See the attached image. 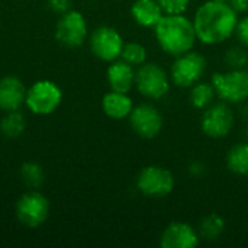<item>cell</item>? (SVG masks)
I'll list each match as a JSON object with an SVG mask.
<instances>
[{
    "label": "cell",
    "instance_id": "52a82bcc",
    "mask_svg": "<svg viewBox=\"0 0 248 248\" xmlns=\"http://www.w3.org/2000/svg\"><path fill=\"white\" fill-rule=\"evenodd\" d=\"M205 70H206V58L199 52L189 51L176 57V61L173 62L170 70V76L176 86L186 89L201 81Z\"/></svg>",
    "mask_w": 248,
    "mask_h": 248
},
{
    "label": "cell",
    "instance_id": "ac0fdd59",
    "mask_svg": "<svg viewBox=\"0 0 248 248\" xmlns=\"http://www.w3.org/2000/svg\"><path fill=\"white\" fill-rule=\"evenodd\" d=\"M227 167L231 173L248 176V144L241 142L234 145L227 154Z\"/></svg>",
    "mask_w": 248,
    "mask_h": 248
},
{
    "label": "cell",
    "instance_id": "d6986e66",
    "mask_svg": "<svg viewBox=\"0 0 248 248\" xmlns=\"http://www.w3.org/2000/svg\"><path fill=\"white\" fill-rule=\"evenodd\" d=\"M224 231H225V219L219 214H209L201 219L198 234L203 240L215 241L222 235Z\"/></svg>",
    "mask_w": 248,
    "mask_h": 248
},
{
    "label": "cell",
    "instance_id": "9a60e30c",
    "mask_svg": "<svg viewBox=\"0 0 248 248\" xmlns=\"http://www.w3.org/2000/svg\"><path fill=\"white\" fill-rule=\"evenodd\" d=\"M108 83L112 90L128 93L135 84V71L131 64L124 60H115L108 67Z\"/></svg>",
    "mask_w": 248,
    "mask_h": 248
},
{
    "label": "cell",
    "instance_id": "30bf717a",
    "mask_svg": "<svg viewBox=\"0 0 248 248\" xmlns=\"http://www.w3.org/2000/svg\"><path fill=\"white\" fill-rule=\"evenodd\" d=\"M89 44L93 55L106 62L118 60L124 48V39L121 33L112 26L96 28L90 35Z\"/></svg>",
    "mask_w": 248,
    "mask_h": 248
},
{
    "label": "cell",
    "instance_id": "603a6c76",
    "mask_svg": "<svg viewBox=\"0 0 248 248\" xmlns=\"http://www.w3.org/2000/svg\"><path fill=\"white\" fill-rule=\"evenodd\" d=\"M20 174H22V180L25 182V185L29 186L31 189L39 187L44 183V179H45L42 167L38 163H33V161L25 163L22 166Z\"/></svg>",
    "mask_w": 248,
    "mask_h": 248
},
{
    "label": "cell",
    "instance_id": "7c38bea8",
    "mask_svg": "<svg viewBox=\"0 0 248 248\" xmlns=\"http://www.w3.org/2000/svg\"><path fill=\"white\" fill-rule=\"evenodd\" d=\"M128 118L134 132L144 140L158 137L163 129V116L151 103H141L135 106Z\"/></svg>",
    "mask_w": 248,
    "mask_h": 248
},
{
    "label": "cell",
    "instance_id": "484cf974",
    "mask_svg": "<svg viewBox=\"0 0 248 248\" xmlns=\"http://www.w3.org/2000/svg\"><path fill=\"white\" fill-rule=\"evenodd\" d=\"M234 35L237 36L240 44L248 49V16L243 17V19H238V23H237Z\"/></svg>",
    "mask_w": 248,
    "mask_h": 248
},
{
    "label": "cell",
    "instance_id": "5bb4252c",
    "mask_svg": "<svg viewBox=\"0 0 248 248\" xmlns=\"http://www.w3.org/2000/svg\"><path fill=\"white\" fill-rule=\"evenodd\" d=\"M26 87L23 81L15 76H4L0 78V110L15 112L25 105Z\"/></svg>",
    "mask_w": 248,
    "mask_h": 248
},
{
    "label": "cell",
    "instance_id": "4fadbf2b",
    "mask_svg": "<svg viewBox=\"0 0 248 248\" xmlns=\"http://www.w3.org/2000/svg\"><path fill=\"white\" fill-rule=\"evenodd\" d=\"M198 231L187 222L174 221L170 222L160 237V246L163 248H195L199 244Z\"/></svg>",
    "mask_w": 248,
    "mask_h": 248
},
{
    "label": "cell",
    "instance_id": "f1b7e54d",
    "mask_svg": "<svg viewBox=\"0 0 248 248\" xmlns=\"http://www.w3.org/2000/svg\"><path fill=\"white\" fill-rule=\"evenodd\" d=\"M217 1H227V3H230V0H217Z\"/></svg>",
    "mask_w": 248,
    "mask_h": 248
},
{
    "label": "cell",
    "instance_id": "7402d4cb",
    "mask_svg": "<svg viewBox=\"0 0 248 248\" xmlns=\"http://www.w3.org/2000/svg\"><path fill=\"white\" fill-rule=\"evenodd\" d=\"M121 58L132 67H140L147 61V48L138 42H126L124 44Z\"/></svg>",
    "mask_w": 248,
    "mask_h": 248
},
{
    "label": "cell",
    "instance_id": "7a4b0ae2",
    "mask_svg": "<svg viewBox=\"0 0 248 248\" xmlns=\"http://www.w3.org/2000/svg\"><path fill=\"white\" fill-rule=\"evenodd\" d=\"M154 31L161 49L174 57L192 51L198 39L193 20L183 15H164Z\"/></svg>",
    "mask_w": 248,
    "mask_h": 248
},
{
    "label": "cell",
    "instance_id": "ffe728a7",
    "mask_svg": "<svg viewBox=\"0 0 248 248\" xmlns=\"http://www.w3.org/2000/svg\"><path fill=\"white\" fill-rule=\"evenodd\" d=\"M215 96L217 92L212 83L198 81L190 89V103L196 109H206L208 106H211Z\"/></svg>",
    "mask_w": 248,
    "mask_h": 248
},
{
    "label": "cell",
    "instance_id": "9c48e42d",
    "mask_svg": "<svg viewBox=\"0 0 248 248\" xmlns=\"http://www.w3.org/2000/svg\"><path fill=\"white\" fill-rule=\"evenodd\" d=\"M89 29L83 13L77 10H67L62 13L55 26V39L64 46L76 48L84 44Z\"/></svg>",
    "mask_w": 248,
    "mask_h": 248
},
{
    "label": "cell",
    "instance_id": "6da1fadb",
    "mask_svg": "<svg viewBox=\"0 0 248 248\" xmlns=\"http://www.w3.org/2000/svg\"><path fill=\"white\" fill-rule=\"evenodd\" d=\"M238 16L227 1L208 0L195 13L193 26L202 44L218 45L235 33Z\"/></svg>",
    "mask_w": 248,
    "mask_h": 248
},
{
    "label": "cell",
    "instance_id": "ba28073f",
    "mask_svg": "<svg viewBox=\"0 0 248 248\" xmlns=\"http://www.w3.org/2000/svg\"><path fill=\"white\" fill-rule=\"evenodd\" d=\"M138 190L150 198H163L173 192L174 176L170 170L160 166L144 167L137 177Z\"/></svg>",
    "mask_w": 248,
    "mask_h": 248
},
{
    "label": "cell",
    "instance_id": "83f0119b",
    "mask_svg": "<svg viewBox=\"0 0 248 248\" xmlns=\"http://www.w3.org/2000/svg\"><path fill=\"white\" fill-rule=\"evenodd\" d=\"M230 4L234 7L237 13H243L248 10V0H230Z\"/></svg>",
    "mask_w": 248,
    "mask_h": 248
},
{
    "label": "cell",
    "instance_id": "8fae6325",
    "mask_svg": "<svg viewBox=\"0 0 248 248\" xmlns=\"http://www.w3.org/2000/svg\"><path fill=\"white\" fill-rule=\"evenodd\" d=\"M234 112L231 108L225 103H217L211 105L205 109L201 121L202 132L214 140H219L227 137L232 126H234Z\"/></svg>",
    "mask_w": 248,
    "mask_h": 248
},
{
    "label": "cell",
    "instance_id": "4316f807",
    "mask_svg": "<svg viewBox=\"0 0 248 248\" xmlns=\"http://www.w3.org/2000/svg\"><path fill=\"white\" fill-rule=\"evenodd\" d=\"M48 6L52 12L55 13H65L67 10H70V0H46Z\"/></svg>",
    "mask_w": 248,
    "mask_h": 248
},
{
    "label": "cell",
    "instance_id": "277c9868",
    "mask_svg": "<svg viewBox=\"0 0 248 248\" xmlns=\"http://www.w3.org/2000/svg\"><path fill=\"white\" fill-rule=\"evenodd\" d=\"M17 221L26 228L41 227L49 215V201L38 190L25 192L15 206Z\"/></svg>",
    "mask_w": 248,
    "mask_h": 248
},
{
    "label": "cell",
    "instance_id": "44dd1931",
    "mask_svg": "<svg viewBox=\"0 0 248 248\" xmlns=\"http://www.w3.org/2000/svg\"><path fill=\"white\" fill-rule=\"evenodd\" d=\"M25 131V118L19 110L6 112L0 121V132L6 138H17Z\"/></svg>",
    "mask_w": 248,
    "mask_h": 248
},
{
    "label": "cell",
    "instance_id": "2e32d148",
    "mask_svg": "<svg viewBox=\"0 0 248 248\" xmlns=\"http://www.w3.org/2000/svg\"><path fill=\"white\" fill-rule=\"evenodd\" d=\"M131 16L140 26L154 28L164 16V12L157 0H135L131 6Z\"/></svg>",
    "mask_w": 248,
    "mask_h": 248
},
{
    "label": "cell",
    "instance_id": "3957f363",
    "mask_svg": "<svg viewBox=\"0 0 248 248\" xmlns=\"http://www.w3.org/2000/svg\"><path fill=\"white\" fill-rule=\"evenodd\" d=\"M62 100V92L60 86L51 80H39L26 89L25 105L26 108L38 115L46 116L54 113Z\"/></svg>",
    "mask_w": 248,
    "mask_h": 248
},
{
    "label": "cell",
    "instance_id": "e0dca14e",
    "mask_svg": "<svg viewBox=\"0 0 248 248\" xmlns=\"http://www.w3.org/2000/svg\"><path fill=\"white\" fill-rule=\"evenodd\" d=\"M102 109L112 119H125L131 115L134 105L128 93L110 90L102 99Z\"/></svg>",
    "mask_w": 248,
    "mask_h": 248
},
{
    "label": "cell",
    "instance_id": "d4e9b609",
    "mask_svg": "<svg viewBox=\"0 0 248 248\" xmlns=\"http://www.w3.org/2000/svg\"><path fill=\"white\" fill-rule=\"evenodd\" d=\"M164 15H183L189 7L190 0H157Z\"/></svg>",
    "mask_w": 248,
    "mask_h": 248
},
{
    "label": "cell",
    "instance_id": "cb8c5ba5",
    "mask_svg": "<svg viewBox=\"0 0 248 248\" xmlns=\"http://www.w3.org/2000/svg\"><path fill=\"white\" fill-rule=\"evenodd\" d=\"M224 61L231 70L244 68L246 65H248L247 48L246 46H231L230 49H227V52L224 55Z\"/></svg>",
    "mask_w": 248,
    "mask_h": 248
},
{
    "label": "cell",
    "instance_id": "5b68a950",
    "mask_svg": "<svg viewBox=\"0 0 248 248\" xmlns=\"http://www.w3.org/2000/svg\"><path fill=\"white\" fill-rule=\"evenodd\" d=\"M212 84L217 96L227 103H241L248 99V70L237 68L227 73H215Z\"/></svg>",
    "mask_w": 248,
    "mask_h": 248
},
{
    "label": "cell",
    "instance_id": "8992f818",
    "mask_svg": "<svg viewBox=\"0 0 248 248\" xmlns=\"http://www.w3.org/2000/svg\"><path fill=\"white\" fill-rule=\"evenodd\" d=\"M135 86L144 97L160 100L170 90V78L158 64L144 62L135 71Z\"/></svg>",
    "mask_w": 248,
    "mask_h": 248
}]
</instances>
